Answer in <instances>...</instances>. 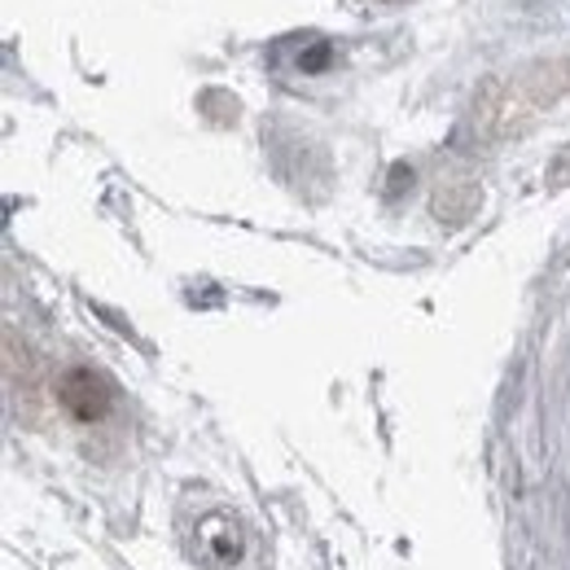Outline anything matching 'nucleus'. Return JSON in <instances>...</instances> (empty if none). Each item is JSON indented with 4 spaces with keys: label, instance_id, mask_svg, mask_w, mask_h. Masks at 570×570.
I'll return each instance as SVG.
<instances>
[{
    "label": "nucleus",
    "instance_id": "nucleus-2",
    "mask_svg": "<svg viewBox=\"0 0 570 570\" xmlns=\"http://www.w3.org/2000/svg\"><path fill=\"white\" fill-rule=\"evenodd\" d=\"M237 553H242V531H237V522H233L228 513H212V518L198 527V558H203L207 567H228V562H237Z\"/></svg>",
    "mask_w": 570,
    "mask_h": 570
},
{
    "label": "nucleus",
    "instance_id": "nucleus-1",
    "mask_svg": "<svg viewBox=\"0 0 570 570\" xmlns=\"http://www.w3.org/2000/svg\"><path fill=\"white\" fill-rule=\"evenodd\" d=\"M58 400H62V409H67L71 417L97 422V417H106V409H110V386H106V377L92 373V368H71V373L58 382Z\"/></svg>",
    "mask_w": 570,
    "mask_h": 570
},
{
    "label": "nucleus",
    "instance_id": "nucleus-3",
    "mask_svg": "<svg viewBox=\"0 0 570 570\" xmlns=\"http://www.w3.org/2000/svg\"><path fill=\"white\" fill-rule=\"evenodd\" d=\"M325 62H330V49H325V45H316V53H312L303 67H307V71H316V67H325Z\"/></svg>",
    "mask_w": 570,
    "mask_h": 570
}]
</instances>
